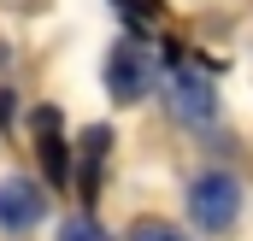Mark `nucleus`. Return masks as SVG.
Returning a JSON list of instances; mask_svg holds the SVG:
<instances>
[{
  "mask_svg": "<svg viewBox=\"0 0 253 241\" xmlns=\"http://www.w3.org/2000/svg\"><path fill=\"white\" fill-rule=\"evenodd\" d=\"M47 182L42 177H24V171H12V177H0V236H30V230H42L47 224Z\"/></svg>",
  "mask_w": 253,
  "mask_h": 241,
  "instance_id": "nucleus-4",
  "label": "nucleus"
},
{
  "mask_svg": "<svg viewBox=\"0 0 253 241\" xmlns=\"http://www.w3.org/2000/svg\"><path fill=\"white\" fill-rule=\"evenodd\" d=\"M124 241H194L183 224H171V218H153V212H141V218H129Z\"/></svg>",
  "mask_w": 253,
  "mask_h": 241,
  "instance_id": "nucleus-7",
  "label": "nucleus"
},
{
  "mask_svg": "<svg viewBox=\"0 0 253 241\" xmlns=\"http://www.w3.org/2000/svg\"><path fill=\"white\" fill-rule=\"evenodd\" d=\"M159 82H165V106L183 123H212L218 118V82H212V71L200 59L171 53V59L159 65Z\"/></svg>",
  "mask_w": 253,
  "mask_h": 241,
  "instance_id": "nucleus-2",
  "label": "nucleus"
},
{
  "mask_svg": "<svg viewBox=\"0 0 253 241\" xmlns=\"http://www.w3.org/2000/svg\"><path fill=\"white\" fill-rule=\"evenodd\" d=\"M106 141H112V129H106V123L83 129V141H77V159H83V200H94V188H100V159H106Z\"/></svg>",
  "mask_w": 253,
  "mask_h": 241,
  "instance_id": "nucleus-5",
  "label": "nucleus"
},
{
  "mask_svg": "<svg viewBox=\"0 0 253 241\" xmlns=\"http://www.w3.org/2000/svg\"><path fill=\"white\" fill-rule=\"evenodd\" d=\"M183 212H189V230L206 241L236 236L242 212H248V182L236 177L230 165H200L183 188Z\"/></svg>",
  "mask_w": 253,
  "mask_h": 241,
  "instance_id": "nucleus-1",
  "label": "nucleus"
},
{
  "mask_svg": "<svg viewBox=\"0 0 253 241\" xmlns=\"http://www.w3.org/2000/svg\"><path fill=\"white\" fill-rule=\"evenodd\" d=\"M30 123H36V135H42V153H47V177H53V182H65V177H71V159L59 153L65 141L53 135V129H59V112H53V106H42V112H36Z\"/></svg>",
  "mask_w": 253,
  "mask_h": 241,
  "instance_id": "nucleus-6",
  "label": "nucleus"
},
{
  "mask_svg": "<svg viewBox=\"0 0 253 241\" xmlns=\"http://www.w3.org/2000/svg\"><path fill=\"white\" fill-rule=\"evenodd\" d=\"M53 241H118L94 212H71V218H59V230H53Z\"/></svg>",
  "mask_w": 253,
  "mask_h": 241,
  "instance_id": "nucleus-8",
  "label": "nucleus"
},
{
  "mask_svg": "<svg viewBox=\"0 0 253 241\" xmlns=\"http://www.w3.org/2000/svg\"><path fill=\"white\" fill-rule=\"evenodd\" d=\"M153 77H159V59L141 47V36H118L112 53H106V71H100L106 94H112L118 106H141L147 88H153Z\"/></svg>",
  "mask_w": 253,
  "mask_h": 241,
  "instance_id": "nucleus-3",
  "label": "nucleus"
}]
</instances>
